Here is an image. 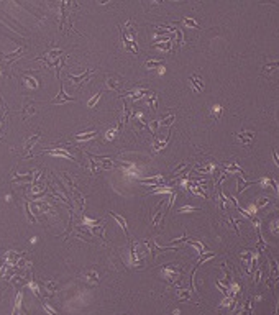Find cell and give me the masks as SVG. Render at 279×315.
I'll use <instances>...</instances> for the list:
<instances>
[{
	"label": "cell",
	"instance_id": "cell-1",
	"mask_svg": "<svg viewBox=\"0 0 279 315\" xmlns=\"http://www.w3.org/2000/svg\"><path fill=\"white\" fill-rule=\"evenodd\" d=\"M238 138H240L241 141H243L245 144H251V141L254 138V133L253 131H245V133H238Z\"/></svg>",
	"mask_w": 279,
	"mask_h": 315
},
{
	"label": "cell",
	"instance_id": "cell-2",
	"mask_svg": "<svg viewBox=\"0 0 279 315\" xmlns=\"http://www.w3.org/2000/svg\"><path fill=\"white\" fill-rule=\"evenodd\" d=\"M69 100H72V97H69V95H66V94H64V90H63V87H61V92H59V95L56 97L54 100H53V103H59V102H69Z\"/></svg>",
	"mask_w": 279,
	"mask_h": 315
},
{
	"label": "cell",
	"instance_id": "cell-3",
	"mask_svg": "<svg viewBox=\"0 0 279 315\" xmlns=\"http://www.w3.org/2000/svg\"><path fill=\"white\" fill-rule=\"evenodd\" d=\"M191 84H192L194 87H196L197 92H202V89H204V87H202V82L199 80V77H197V76H192V77H191Z\"/></svg>",
	"mask_w": 279,
	"mask_h": 315
},
{
	"label": "cell",
	"instance_id": "cell-4",
	"mask_svg": "<svg viewBox=\"0 0 279 315\" xmlns=\"http://www.w3.org/2000/svg\"><path fill=\"white\" fill-rule=\"evenodd\" d=\"M276 67H279V61L266 64V66H264V71H266V72H271V71H274V69H276Z\"/></svg>",
	"mask_w": 279,
	"mask_h": 315
},
{
	"label": "cell",
	"instance_id": "cell-5",
	"mask_svg": "<svg viewBox=\"0 0 279 315\" xmlns=\"http://www.w3.org/2000/svg\"><path fill=\"white\" fill-rule=\"evenodd\" d=\"M112 215H114V217H115V218H117V220H118V222H120V225H122V228L125 230V232H128V230H127V222H125V218H123V217H120V215H117V213H114V212H112Z\"/></svg>",
	"mask_w": 279,
	"mask_h": 315
},
{
	"label": "cell",
	"instance_id": "cell-6",
	"mask_svg": "<svg viewBox=\"0 0 279 315\" xmlns=\"http://www.w3.org/2000/svg\"><path fill=\"white\" fill-rule=\"evenodd\" d=\"M246 185H248V182H243V179H241V177H238V189H236V192L240 194L241 191H243V187H246Z\"/></svg>",
	"mask_w": 279,
	"mask_h": 315
},
{
	"label": "cell",
	"instance_id": "cell-7",
	"mask_svg": "<svg viewBox=\"0 0 279 315\" xmlns=\"http://www.w3.org/2000/svg\"><path fill=\"white\" fill-rule=\"evenodd\" d=\"M38 136H39V135H36V136H33V138H30V140L26 141V144H25V151H26V149H30L31 146H33V143L36 141V138H38Z\"/></svg>",
	"mask_w": 279,
	"mask_h": 315
},
{
	"label": "cell",
	"instance_id": "cell-8",
	"mask_svg": "<svg viewBox=\"0 0 279 315\" xmlns=\"http://www.w3.org/2000/svg\"><path fill=\"white\" fill-rule=\"evenodd\" d=\"M89 74H90V72H89V71H87V72H84V74H82V76H79V77H72V82H74V84H79V82H80V80H82L84 77H87V76H89Z\"/></svg>",
	"mask_w": 279,
	"mask_h": 315
},
{
	"label": "cell",
	"instance_id": "cell-9",
	"mask_svg": "<svg viewBox=\"0 0 279 315\" xmlns=\"http://www.w3.org/2000/svg\"><path fill=\"white\" fill-rule=\"evenodd\" d=\"M99 99H100V92H99V94H95V95L92 97L90 100H89V107H94V105H95V102H97V100H99Z\"/></svg>",
	"mask_w": 279,
	"mask_h": 315
},
{
	"label": "cell",
	"instance_id": "cell-10",
	"mask_svg": "<svg viewBox=\"0 0 279 315\" xmlns=\"http://www.w3.org/2000/svg\"><path fill=\"white\" fill-rule=\"evenodd\" d=\"M184 23H185V25H189V26H194V28H200V26L197 25L194 20H191V18H184Z\"/></svg>",
	"mask_w": 279,
	"mask_h": 315
},
{
	"label": "cell",
	"instance_id": "cell-11",
	"mask_svg": "<svg viewBox=\"0 0 279 315\" xmlns=\"http://www.w3.org/2000/svg\"><path fill=\"white\" fill-rule=\"evenodd\" d=\"M227 169H228V171H232V172H233V171H241V169H240V168H238V166H236V164H235V163H232V164H228V166H227Z\"/></svg>",
	"mask_w": 279,
	"mask_h": 315
},
{
	"label": "cell",
	"instance_id": "cell-12",
	"mask_svg": "<svg viewBox=\"0 0 279 315\" xmlns=\"http://www.w3.org/2000/svg\"><path fill=\"white\" fill-rule=\"evenodd\" d=\"M192 210H200V208H197V207H182V208H179V212H192Z\"/></svg>",
	"mask_w": 279,
	"mask_h": 315
},
{
	"label": "cell",
	"instance_id": "cell-13",
	"mask_svg": "<svg viewBox=\"0 0 279 315\" xmlns=\"http://www.w3.org/2000/svg\"><path fill=\"white\" fill-rule=\"evenodd\" d=\"M210 258H213V253H209L207 256H200V259H199V264H200V262H204L205 259H210Z\"/></svg>",
	"mask_w": 279,
	"mask_h": 315
},
{
	"label": "cell",
	"instance_id": "cell-14",
	"mask_svg": "<svg viewBox=\"0 0 279 315\" xmlns=\"http://www.w3.org/2000/svg\"><path fill=\"white\" fill-rule=\"evenodd\" d=\"M158 64H159V61H149V63H146V67L149 69V67H156Z\"/></svg>",
	"mask_w": 279,
	"mask_h": 315
},
{
	"label": "cell",
	"instance_id": "cell-15",
	"mask_svg": "<svg viewBox=\"0 0 279 315\" xmlns=\"http://www.w3.org/2000/svg\"><path fill=\"white\" fill-rule=\"evenodd\" d=\"M268 204V197H263V199L258 202V207H263V205H266Z\"/></svg>",
	"mask_w": 279,
	"mask_h": 315
},
{
	"label": "cell",
	"instance_id": "cell-16",
	"mask_svg": "<svg viewBox=\"0 0 279 315\" xmlns=\"http://www.w3.org/2000/svg\"><path fill=\"white\" fill-rule=\"evenodd\" d=\"M172 122H174V117L171 115V117H168V120H164L163 125H169V123H172Z\"/></svg>",
	"mask_w": 279,
	"mask_h": 315
},
{
	"label": "cell",
	"instance_id": "cell-17",
	"mask_svg": "<svg viewBox=\"0 0 279 315\" xmlns=\"http://www.w3.org/2000/svg\"><path fill=\"white\" fill-rule=\"evenodd\" d=\"M273 156H274V161H276V164L279 166V156H277V151H276V149H273Z\"/></svg>",
	"mask_w": 279,
	"mask_h": 315
},
{
	"label": "cell",
	"instance_id": "cell-18",
	"mask_svg": "<svg viewBox=\"0 0 279 315\" xmlns=\"http://www.w3.org/2000/svg\"><path fill=\"white\" fill-rule=\"evenodd\" d=\"M44 309H46V310H48V312H49L51 315H56V313H54V310H53V309H51V307H48V305H44Z\"/></svg>",
	"mask_w": 279,
	"mask_h": 315
}]
</instances>
